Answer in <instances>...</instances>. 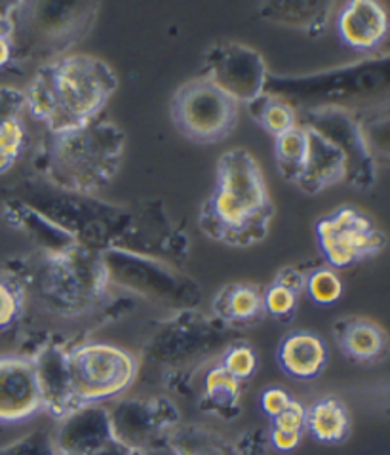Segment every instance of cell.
I'll return each mask as SVG.
<instances>
[{
    "instance_id": "cell-1",
    "label": "cell",
    "mask_w": 390,
    "mask_h": 455,
    "mask_svg": "<svg viewBox=\"0 0 390 455\" xmlns=\"http://www.w3.org/2000/svg\"><path fill=\"white\" fill-rule=\"evenodd\" d=\"M0 273L23 291L25 309L20 323L40 316L75 326L80 341L88 331L116 323L141 303L111 286L101 250L80 244L63 251L33 250L13 256Z\"/></svg>"
},
{
    "instance_id": "cell-2",
    "label": "cell",
    "mask_w": 390,
    "mask_h": 455,
    "mask_svg": "<svg viewBox=\"0 0 390 455\" xmlns=\"http://www.w3.org/2000/svg\"><path fill=\"white\" fill-rule=\"evenodd\" d=\"M124 149V130L98 116L69 132H46L33 151L31 176L67 193L96 196L116 178Z\"/></svg>"
},
{
    "instance_id": "cell-3",
    "label": "cell",
    "mask_w": 390,
    "mask_h": 455,
    "mask_svg": "<svg viewBox=\"0 0 390 455\" xmlns=\"http://www.w3.org/2000/svg\"><path fill=\"white\" fill-rule=\"evenodd\" d=\"M275 203L263 170L246 149L219 156L215 187L200 208L198 227L213 243L248 248L268 235Z\"/></svg>"
},
{
    "instance_id": "cell-4",
    "label": "cell",
    "mask_w": 390,
    "mask_h": 455,
    "mask_svg": "<svg viewBox=\"0 0 390 455\" xmlns=\"http://www.w3.org/2000/svg\"><path fill=\"white\" fill-rule=\"evenodd\" d=\"M116 88L118 76L109 63L88 53H71L40 65L23 92L31 116L46 132L60 133L101 116Z\"/></svg>"
},
{
    "instance_id": "cell-5",
    "label": "cell",
    "mask_w": 390,
    "mask_h": 455,
    "mask_svg": "<svg viewBox=\"0 0 390 455\" xmlns=\"http://www.w3.org/2000/svg\"><path fill=\"white\" fill-rule=\"evenodd\" d=\"M38 216L69 235L76 244L107 250L116 248L131 221V206L107 203L98 196L67 193L35 176H25L10 195Z\"/></svg>"
},
{
    "instance_id": "cell-6",
    "label": "cell",
    "mask_w": 390,
    "mask_h": 455,
    "mask_svg": "<svg viewBox=\"0 0 390 455\" xmlns=\"http://www.w3.org/2000/svg\"><path fill=\"white\" fill-rule=\"evenodd\" d=\"M99 12V3H12L13 63L40 67L65 58L90 35Z\"/></svg>"
},
{
    "instance_id": "cell-7",
    "label": "cell",
    "mask_w": 390,
    "mask_h": 455,
    "mask_svg": "<svg viewBox=\"0 0 390 455\" xmlns=\"http://www.w3.org/2000/svg\"><path fill=\"white\" fill-rule=\"evenodd\" d=\"M231 328L198 309L173 311L153 324L141 347L143 363H149L173 385L189 379L195 371L221 356L236 338Z\"/></svg>"
},
{
    "instance_id": "cell-8",
    "label": "cell",
    "mask_w": 390,
    "mask_h": 455,
    "mask_svg": "<svg viewBox=\"0 0 390 455\" xmlns=\"http://www.w3.org/2000/svg\"><path fill=\"white\" fill-rule=\"evenodd\" d=\"M390 84L388 56L370 58L345 67H335L330 71L276 76L268 73L265 92L288 103L301 105L303 109L314 107H346L373 100L378 93L386 92Z\"/></svg>"
},
{
    "instance_id": "cell-9",
    "label": "cell",
    "mask_w": 390,
    "mask_h": 455,
    "mask_svg": "<svg viewBox=\"0 0 390 455\" xmlns=\"http://www.w3.org/2000/svg\"><path fill=\"white\" fill-rule=\"evenodd\" d=\"M101 256L113 288L171 311L198 309L202 301L198 283L166 261L123 248L101 250Z\"/></svg>"
},
{
    "instance_id": "cell-10",
    "label": "cell",
    "mask_w": 390,
    "mask_h": 455,
    "mask_svg": "<svg viewBox=\"0 0 390 455\" xmlns=\"http://www.w3.org/2000/svg\"><path fill=\"white\" fill-rule=\"evenodd\" d=\"M139 360L124 347L84 341L69 351L71 391L76 408L103 404L126 393L139 376Z\"/></svg>"
},
{
    "instance_id": "cell-11",
    "label": "cell",
    "mask_w": 390,
    "mask_h": 455,
    "mask_svg": "<svg viewBox=\"0 0 390 455\" xmlns=\"http://www.w3.org/2000/svg\"><path fill=\"white\" fill-rule=\"evenodd\" d=\"M275 158L280 176L305 195H318L345 181L341 151L301 123L275 140Z\"/></svg>"
},
{
    "instance_id": "cell-12",
    "label": "cell",
    "mask_w": 390,
    "mask_h": 455,
    "mask_svg": "<svg viewBox=\"0 0 390 455\" xmlns=\"http://www.w3.org/2000/svg\"><path fill=\"white\" fill-rule=\"evenodd\" d=\"M170 116L185 140L198 145H218L231 138L238 126L240 105L200 75L187 80L173 93Z\"/></svg>"
},
{
    "instance_id": "cell-13",
    "label": "cell",
    "mask_w": 390,
    "mask_h": 455,
    "mask_svg": "<svg viewBox=\"0 0 390 455\" xmlns=\"http://www.w3.org/2000/svg\"><path fill=\"white\" fill-rule=\"evenodd\" d=\"M322 258L331 269H346L371 259L386 248V235L371 216L354 206H341L314 225Z\"/></svg>"
},
{
    "instance_id": "cell-14",
    "label": "cell",
    "mask_w": 390,
    "mask_h": 455,
    "mask_svg": "<svg viewBox=\"0 0 390 455\" xmlns=\"http://www.w3.org/2000/svg\"><path fill=\"white\" fill-rule=\"evenodd\" d=\"M299 123L331 141L345 156V181L356 191H370L378 183V163L351 107H314L299 113Z\"/></svg>"
},
{
    "instance_id": "cell-15",
    "label": "cell",
    "mask_w": 390,
    "mask_h": 455,
    "mask_svg": "<svg viewBox=\"0 0 390 455\" xmlns=\"http://www.w3.org/2000/svg\"><path fill=\"white\" fill-rule=\"evenodd\" d=\"M116 443L149 453L166 448L168 435L179 425V410L168 396L123 398L107 408Z\"/></svg>"
},
{
    "instance_id": "cell-16",
    "label": "cell",
    "mask_w": 390,
    "mask_h": 455,
    "mask_svg": "<svg viewBox=\"0 0 390 455\" xmlns=\"http://www.w3.org/2000/svg\"><path fill=\"white\" fill-rule=\"evenodd\" d=\"M202 76H206L238 105H248L265 92L268 67L258 50L221 40L213 43L202 58Z\"/></svg>"
},
{
    "instance_id": "cell-17",
    "label": "cell",
    "mask_w": 390,
    "mask_h": 455,
    "mask_svg": "<svg viewBox=\"0 0 390 455\" xmlns=\"http://www.w3.org/2000/svg\"><path fill=\"white\" fill-rule=\"evenodd\" d=\"M116 248L163 261H185L189 258L191 240L171 220L160 200H145L139 206L131 208L130 227Z\"/></svg>"
},
{
    "instance_id": "cell-18",
    "label": "cell",
    "mask_w": 390,
    "mask_h": 455,
    "mask_svg": "<svg viewBox=\"0 0 390 455\" xmlns=\"http://www.w3.org/2000/svg\"><path fill=\"white\" fill-rule=\"evenodd\" d=\"M43 411L33 360L20 353L0 355V423L20 425Z\"/></svg>"
},
{
    "instance_id": "cell-19",
    "label": "cell",
    "mask_w": 390,
    "mask_h": 455,
    "mask_svg": "<svg viewBox=\"0 0 390 455\" xmlns=\"http://www.w3.org/2000/svg\"><path fill=\"white\" fill-rule=\"evenodd\" d=\"M69 347L58 341H46L29 356L36 370V379L43 395L44 411L58 421L76 410L69 376Z\"/></svg>"
},
{
    "instance_id": "cell-20",
    "label": "cell",
    "mask_w": 390,
    "mask_h": 455,
    "mask_svg": "<svg viewBox=\"0 0 390 455\" xmlns=\"http://www.w3.org/2000/svg\"><path fill=\"white\" fill-rule=\"evenodd\" d=\"M58 455H84L115 440L109 410L103 404L78 406L52 433Z\"/></svg>"
},
{
    "instance_id": "cell-21",
    "label": "cell",
    "mask_w": 390,
    "mask_h": 455,
    "mask_svg": "<svg viewBox=\"0 0 390 455\" xmlns=\"http://www.w3.org/2000/svg\"><path fill=\"white\" fill-rule=\"evenodd\" d=\"M335 23L341 43L360 53L375 52L388 36L386 8L375 0H348Z\"/></svg>"
},
{
    "instance_id": "cell-22",
    "label": "cell",
    "mask_w": 390,
    "mask_h": 455,
    "mask_svg": "<svg viewBox=\"0 0 390 455\" xmlns=\"http://www.w3.org/2000/svg\"><path fill=\"white\" fill-rule=\"evenodd\" d=\"M276 360L286 376L301 381L316 379L330 360L324 338L308 330H295L280 341Z\"/></svg>"
},
{
    "instance_id": "cell-23",
    "label": "cell",
    "mask_w": 390,
    "mask_h": 455,
    "mask_svg": "<svg viewBox=\"0 0 390 455\" xmlns=\"http://www.w3.org/2000/svg\"><path fill=\"white\" fill-rule=\"evenodd\" d=\"M335 6L331 0H271L258 4V12L268 23L316 38L328 31Z\"/></svg>"
},
{
    "instance_id": "cell-24",
    "label": "cell",
    "mask_w": 390,
    "mask_h": 455,
    "mask_svg": "<svg viewBox=\"0 0 390 455\" xmlns=\"http://www.w3.org/2000/svg\"><path fill=\"white\" fill-rule=\"evenodd\" d=\"M333 339L341 353L358 364H378L386 356L388 336L386 331L370 318L343 316L335 320Z\"/></svg>"
},
{
    "instance_id": "cell-25",
    "label": "cell",
    "mask_w": 390,
    "mask_h": 455,
    "mask_svg": "<svg viewBox=\"0 0 390 455\" xmlns=\"http://www.w3.org/2000/svg\"><path fill=\"white\" fill-rule=\"evenodd\" d=\"M211 316L231 330H244L261 324L267 318L263 288L251 283L223 286L211 301Z\"/></svg>"
},
{
    "instance_id": "cell-26",
    "label": "cell",
    "mask_w": 390,
    "mask_h": 455,
    "mask_svg": "<svg viewBox=\"0 0 390 455\" xmlns=\"http://www.w3.org/2000/svg\"><path fill=\"white\" fill-rule=\"evenodd\" d=\"M3 218L16 231L25 233L36 244L35 250L44 251H63L67 248L76 246L75 240L60 231L56 225H52L43 216H38L35 210L25 206L20 200L6 196L3 203Z\"/></svg>"
},
{
    "instance_id": "cell-27",
    "label": "cell",
    "mask_w": 390,
    "mask_h": 455,
    "mask_svg": "<svg viewBox=\"0 0 390 455\" xmlns=\"http://www.w3.org/2000/svg\"><path fill=\"white\" fill-rule=\"evenodd\" d=\"M305 431L322 444H341L351 436V416L343 400L320 398L306 408Z\"/></svg>"
},
{
    "instance_id": "cell-28",
    "label": "cell",
    "mask_w": 390,
    "mask_h": 455,
    "mask_svg": "<svg viewBox=\"0 0 390 455\" xmlns=\"http://www.w3.org/2000/svg\"><path fill=\"white\" fill-rule=\"evenodd\" d=\"M242 381L235 379L219 363L208 368L202 385L200 406L204 411L231 421L240 416Z\"/></svg>"
},
{
    "instance_id": "cell-29",
    "label": "cell",
    "mask_w": 390,
    "mask_h": 455,
    "mask_svg": "<svg viewBox=\"0 0 390 455\" xmlns=\"http://www.w3.org/2000/svg\"><path fill=\"white\" fill-rule=\"evenodd\" d=\"M166 448L171 455H236L228 440L200 425H178L168 435Z\"/></svg>"
},
{
    "instance_id": "cell-30",
    "label": "cell",
    "mask_w": 390,
    "mask_h": 455,
    "mask_svg": "<svg viewBox=\"0 0 390 455\" xmlns=\"http://www.w3.org/2000/svg\"><path fill=\"white\" fill-rule=\"evenodd\" d=\"M246 107L255 123L275 140L299 124L298 107H293L286 100L273 96V93L263 92L259 98H255Z\"/></svg>"
},
{
    "instance_id": "cell-31",
    "label": "cell",
    "mask_w": 390,
    "mask_h": 455,
    "mask_svg": "<svg viewBox=\"0 0 390 455\" xmlns=\"http://www.w3.org/2000/svg\"><path fill=\"white\" fill-rule=\"evenodd\" d=\"M362 133H364L366 143L375 158L378 166H385L388 160V109L386 103L379 107H368L364 111H356Z\"/></svg>"
},
{
    "instance_id": "cell-32",
    "label": "cell",
    "mask_w": 390,
    "mask_h": 455,
    "mask_svg": "<svg viewBox=\"0 0 390 455\" xmlns=\"http://www.w3.org/2000/svg\"><path fill=\"white\" fill-rule=\"evenodd\" d=\"M305 291L313 303L330 307L343 298L345 286L338 271L328 265H318L311 271H305Z\"/></svg>"
},
{
    "instance_id": "cell-33",
    "label": "cell",
    "mask_w": 390,
    "mask_h": 455,
    "mask_svg": "<svg viewBox=\"0 0 390 455\" xmlns=\"http://www.w3.org/2000/svg\"><path fill=\"white\" fill-rule=\"evenodd\" d=\"M301 293L273 280L271 284L263 288V307L265 315L275 318L280 324H291L299 309Z\"/></svg>"
},
{
    "instance_id": "cell-34",
    "label": "cell",
    "mask_w": 390,
    "mask_h": 455,
    "mask_svg": "<svg viewBox=\"0 0 390 455\" xmlns=\"http://www.w3.org/2000/svg\"><path fill=\"white\" fill-rule=\"evenodd\" d=\"M219 364L231 373L238 381H248L258 371L259 356L250 343L244 339H236L227 347L225 353L219 356Z\"/></svg>"
},
{
    "instance_id": "cell-35",
    "label": "cell",
    "mask_w": 390,
    "mask_h": 455,
    "mask_svg": "<svg viewBox=\"0 0 390 455\" xmlns=\"http://www.w3.org/2000/svg\"><path fill=\"white\" fill-rule=\"evenodd\" d=\"M27 147V130L20 120L0 126V176H4L25 153Z\"/></svg>"
},
{
    "instance_id": "cell-36",
    "label": "cell",
    "mask_w": 390,
    "mask_h": 455,
    "mask_svg": "<svg viewBox=\"0 0 390 455\" xmlns=\"http://www.w3.org/2000/svg\"><path fill=\"white\" fill-rule=\"evenodd\" d=\"M25 301L21 288L10 276L0 273V331H6L20 324Z\"/></svg>"
},
{
    "instance_id": "cell-37",
    "label": "cell",
    "mask_w": 390,
    "mask_h": 455,
    "mask_svg": "<svg viewBox=\"0 0 390 455\" xmlns=\"http://www.w3.org/2000/svg\"><path fill=\"white\" fill-rule=\"evenodd\" d=\"M0 455H58V450L53 446L52 433L40 429L0 448Z\"/></svg>"
},
{
    "instance_id": "cell-38",
    "label": "cell",
    "mask_w": 390,
    "mask_h": 455,
    "mask_svg": "<svg viewBox=\"0 0 390 455\" xmlns=\"http://www.w3.org/2000/svg\"><path fill=\"white\" fill-rule=\"evenodd\" d=\"M27 111L25 92L13 86H0V126L20 120Z\"/></svg>"
},
{
    "instance_id": "cell-39",
    "label": "cell",
    "mask_w": 390,
    "mask_h": 455,
    "mask_svg": "<svg viewBox=\"0 0 390 455\" xmlns=\"http://www.w3.org/2000/svg\"><path fill=\"white\" fill-rule=\"evenodd\" d=\"M305 418H306V406L301 404L299 400H291L290 406L278 413L275 419H271V425L275 429L282 431H293V433H305Z\"/></svg>"
},
{
    "instance_id": "cell-40",
    "label": "cell",
    "mask_w": 390,
    "mask_h": 455,
    "mask_svg": "<svg viewBox=\"0 0 390 455\" xmlns=\"http://www.w3.org/2000/svg\"><path fill=\"white\" fill-rule=\"evenodd\" d=\"M233 446L236 455H268V450H271L268 433L265 429H250L242 433L238 443Z\"/></svg>"
},
{
    "instance_id": "cell-41",
    "label": "cell",
    "mask_w": 390,
    "mask_h": 455,
    "mask_svg": "<svg viewBox=\"0 0 390 455\" xmlns=\"http://www.w3.org/2000/svg\"><path fill=\"white\" fill-rule=\"evenodd\" d=\"M291 400L293 398L286 389H282V387H271V389L263 391L259 404H261V410L265 416L268 419H275L278 413H282L290 406Z\"/></svg>"
},
{
    "instance_id": "cell-42",
    "label": "cell",
    "mask_w": 390,
    "mask_h": 455,
    "mask_svg": "<svg viewBox=\"0 0 390 455\" xmlns=\"http://www.w3.org/2000/svg\"><path fill=\"white\" fill-rule=\"evenodd\" d=\"M268 443H271V448H275L276 451L288 453L293 451L301 444L303 435L305 433H293V431H282V429H275V427H268Z\"/></svg>"
},
{
    "instance_id": "cell-43",
    "label": "cell",
    "mask_w": 390,
    "mask_h": 455,
    "mask_svg": "<svg viewBox=\"0 0 390 455\" xmlns=\"http://www.w3.org/2000/svg\"><path fill=\"white\" fill-rule=\"evenodd\" d=\"M275 280L295 291H299V293L305 291V271L301 269V267H293V265L282 267V269L276 273Z\"/></svg>"
},
{
    "instance_id": "cell-44",
    "label": "cell",
    "mask_w": 390,
    "mask_h": 455,
    "mask_svg": "<svg viewBox=\"0 0 390 455\" xmlns=\"http://www.w3.org/2000/svg\"><path fill=\"white\" fill-rule=\"evenodd\" d=\"M84 455H145L143 451H138V450H131V448H126L124 444L116 443V440H111L109 444H105L98 450L93 451H88Z\"/></svg>"
},
{
    "instance_id": "cell-45",
    "label": "cell",
    "mask_w": 390,
    "mask_h": 455,
    "mask_svg": "<svg viewBox=\"0 0 390 455\" xmlns=\"http://www.w3.org/2000/svg\"><path fill=\"white\" fill-rule=\"evenodd\" d=\"M13 63V46L10 35H0V69Z\"/></svg>"
},
{
    "instance_id": "cell-46",
    "label": "cell",
    "mask_w": 390,
    "mask_h": 455,
    "mask_svg": "<svg viewBox=\"0 0 390 455\" xmlns=\"http://www.w3.org/2000/svg\"><path fill=\"white\" fill-rule=\"evenodd\" d=\"M145 455H171V451L168 448H163V450H155V451H149Z\"/></svg>"
}]
</instances>
